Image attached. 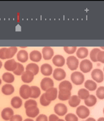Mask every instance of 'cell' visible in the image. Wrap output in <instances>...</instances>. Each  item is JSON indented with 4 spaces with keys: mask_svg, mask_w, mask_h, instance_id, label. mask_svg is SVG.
I'll use <instances>...</instances> for the list:
<instances>
[{
    "mask_svg": "<svg viewBox=\"0 0 104 121\" xmlns=\"http://www.w3.org/2000/svg\"><path fill=\"white\" fill-rule=\"evenodd\" d=\"M70 79L73 83L76 85H81L85 81V76L82 72L74 71L70 76Z\"/></svg>",
    "mask_w": 104,
    "mask_h": 121,
    "instance_id": "6da1fadb",
    "label": "cell"
},
{
    "mask_svg": "<svg viewBox=\"0 0 104 121\" xmlns=\"http://www.w3.org/2000/svg\"><path fill=\"white\" fill-rule=\"evenodd\" d=\"M76 112L77 117L83 119L87 118L90 115V110L88 107L83 105L78 106L76 109Z\"/></svg>",
    "mask_w": 104,
    "mask_h": 121,
    "instance_id": "7a4b0ae2",
    "label": "cell"
},
{
    "mask_svg": "<svg viewBox=\"0 0 104 121\" xmlns=\"http://www.w3.org/2000/svg\"><path fill=\"white\" fill-rule=\"evenodd\" d=\"M80 70L83 73H89L93 68L92 62L89 59H83L79 64Z\"/></svg>",
    "mask_w": 104,
    "mask_h": 121,
    "instance_id": "3957f363",
    "label": "cell"
},
{
    "mask_svg": "<svg viewBox=\"0 0 104 121\" xmlns=\"http://www.w3.org/2000/svg\"><path fill=\"white\" fill-rule=\"evenodd\" d=\"M67 65L70 70L74 71L79 65L78 59L74 56H70L67 58Z\"/></svg>",
    "mask_w": 104,
    "mask_h": 121,
    "instance_id": "277c9868",
    "label": "cell"
},
{
    "mask_svg": "<svg viewBox=\"0 0 104 121\" xmlns=\"http://www.w3.org/2000/svg\"><path fill=\"white\" fill-rule=\"evenodd\" d=\"M54 110L55 114L59 116H65L68 112V108L66 105L61 103H57V104L54 106Z\"/></svg>",
    "mask_w": 104,
    "mask_h": 121,
    "instance_id": "5b68a950",
    "label": "cell"
},
{
    "mask_svg": "<svg viewBox=\"0 0 104 121\" xmlns=\"http://www.w3.org/2000/svg\"><path fill=\"white\" fill-rule=\"evenodd\" d=\"M91 77L96 83H102L104 81V76L102 70L99 68L94 69L91 73Z\"/></svg>",
    "mask_w": 104,
    "mask_h": 121,
    "instance_id": "8992f818",
    "label": "cell"
},
{
    "mask_svg": "<svg viewBox=\"0 0 104 121\" xmlns=\"http://www.w3.org/2000/svg\"><path fill=\"white\" fill-rule=\"evenodd\" d=\"M41 88L44 91H46L48 89H50V88H53L54 86V81L50 77H44L42 79L41 82Z\"/></svg>",
    "mask_w": 104,
    "mask_h": 121,
    "instance_id": "52a82bcc",
    "label": "cell"
},
{
    "mask_svg": "<svg viewBox=\"0 0 104 121\" xmlns=\"http://www.w3.org/2000/svg\"><path fill=\"white\" fill-rule=\"evenodd\" d=\"M19 94L21 98L25 99H29L31 95L30 86L26 84L22 85L19 89Z\"/></svg>",
    "mask_w": 104,
    "mask_h": 121,
    "instance_id": "ba28073f",
    "label": "cell"
},
{
    "mask_svg": "<svg viewBox=\"0 0 104 121\" xmlns=\"http://www.w3.org/2000/svg\"><path fill=\"white\" fill-rule=\"evenodd\" d=\"M44 94L46 99L51 102L52 101H54L57 99L58 96V90L57 88L53 87L46 91Z\"/></svg>",
    "mask_w": 104,
    "mask_h": 121,
    "instance_id": "9c48e42d",
    "label": "cell"
},
{
    "mask_svg": "<svg viewBox=\"0 0 104 121\" xmlns=\"http://www.w3.org/2000/svg\"><path fill=\"white\" fill-rule=\"evenodd\" d=\"M66 77V73L64 70L61 68H57L53 71V77L57 81H61Z\"/></svg>",
    "mask_w": 104,
    "mask_h": 121,
    "instance_id": "30bf717a",
    "label": "cell"
},
{
    "mask_svg": "<svg viewBox=\"0 0 104 121\" xmlns=\"http://www.w3.org/2000/svg\"><path fill=\"white\" fill-rule=\"evenodd\" d=\"M71 96L70 91L66 89H59L58 91V98L61 101H67Z\"/></svg>",
    "mask_w": 104,
    "mask_h": 121,
    "instance_id": "8fae6325",
    "label": "cell"
},
{
    "mask_svg": "<svg viewBox=\"0 0 104 121\" xmlns=\"http://www.w3.org/2000/svg\"><path fill=\"white\" fill-rule=\"evenodd\" d=\"M26 114L31 118L37 117L39 114V108L37 106H30L26 108Z\"/></svg>",
    "mask_w": 104,
    "mask_h": 121,
    "instance_id": "7c38bea8",
    "label": "cell"
},
{
    "mask_svg": "<svg viewBox=\"0 0 104 121\" xmlns=\"http://www.w3.org/2000/svg\"><path fill=\"white\" fill-rule=\"evenodd\" d=\"M54 50L51 47H44L42 49L43 58L45 60H50L54 56Z\"/></svg>",
    "mask_w": 104,
    "mask_h": 121,
    "instance_id": "4fadbf2b",
    "label": "cell"
},
{
    "mask_svg": "<svg viewBox=\"0 0 104 121\" xmlns=\"http://www.w3.org/2000/svg\"><path fill=\"white\" fill-rule=\"evenodd\" d=\"M34 74L29 71L25 70L23 73L21 75L22 80L25 83H31L34 79Z\"/></svg>",
    "mask_w": 104,
    "mask_h": 121,
    "instance_id": "5bb4252c",
    "label": "cell"
},
{
    "mask_svg": "<svg viewBox=\"0 0 104 121\" xmlns=\"http://www.w3.org/2000/svg\"><path fill=\"white\" fill-rule=\"evenodd\" d=\"M52 63L57 67H61L64 65L66 59L61 55H56L52 58Z\"/></svg>",
    "mask_w": 104,
    "mask_h": 121,
    "instance_id": "9a60e30c",
    "label": "cell"
},
{
    "mask_svg": "<svg viewBox=\"0 0 104 121\" xmlns=\"http://www.w3.org/2000/svg\"><path fill=\"white\" fill-rule=\"evenodd\" d=\"M17 66V62L14 59H8L4 64V68L8 71H13Z\"/></svg>",
    "mask_w": 104,
    "mask_h": 121,
    "instance_id": "2e32d148",
    "label": "cell"
},
{
    "mask_svg": "<svg viewBox=\"0 0 104 121\" xmlns=\"http://www.w3.org/2000/svg\"><path fill=\"white\" fill-rule=\"evenodd\" d=\"M13 115L14 111L10 107H5L1 112V117L5 121H10Z\"/></svg>",
    "mask_w": 104,
    "mask_h": 121,
    "instance_id": "e0dca14e",
    "label": "cell"
},
{
    "mask_svg": "<svg viewBox=\"0 0 104 121\" xmlns=\"http://www.w3.org/2000/svg\"><path fill=\"white\" fill-rule=\"evenodd\" d=\"M40 69L41 73L45 76H49L52 74V67L49 64H44L42 65Z\"/></svg>",
    "mask_w": 104,
    "mask_h": 121,
    "instance_id": "ac0fdd59",
    "label": "cell"
},
{
    "mask_svg": "<svg viewBox=\"0 0 104 121\" xmlns=\"http://www.w3.org/2000/svg\"><path fill=\"white\" fill-rule=\"evenodd\" d=\"M29 58L33 62H38L42 58V55L38 50H33L30 53Z\"/></svg>",
    "mask_w": 104,
    "mask_h": 121,
    "instance_id": "d6986e66",
    "label": "cell"
},
{
    "mask_svg": "<svg viewBox=\"0 0 104 121\" xmlns=\"http://www.w3.org/2000/svg\"><path fill=\"white\" fill-rule=\"evenodd\" d=\"M17 59L19 62L24 63L27 62L29 59V55L25 50H20L17 54Z\"/></svg>",
    "mask_w": 104,
    "mask_h": 121,
    "instance_id": "ffe728a7",
    "label": "cell"
},
{
    "mask_svg": "<svg viewBox=\"0 0 104 121\" xmlns=\"http://www.w3.org/2000/svg\"><path fill=\"white\" fill-rule=\"evenodd\" d=\"M14 87L10 83H7L3 85L1 88V91L3 93V94L5 95H10L13 94L14 92Z\"/></svg>",
    "mask_w": 104,
    "mask_h": 121,
    "instance_id": "44dd1931",
    "label": "cell"
},
{
    "mask_svg": "<svg viewBox=\"0 0 104 121\" xmlns=\"http://www.w3.org/2000/svg\"><path fill=\"white\" fill-rule=\"evenodd\" d=\"M89 51L87 48L85 47L79 48L76 52V56L79 59H85L88 56Z\"/></svg>",
    "mask_w": 104,
    "mask_h": 121,
    "instance_id": "7402d4cb",
    "label": "cell"
},
{
    "mask_svg": "<svg viewBox=\"0 0 104 121\" xmlns=\"http://www.w3.org/2000/svg\"><path fill=\"white\" fill-rule=\"evenodd\" d=\"M25 70L30 71L33 74L34 76H35V75H37L38 74L39 71V67L38 65L33 62V63H30L27 64Z\"/></svg>",
    "mask_w": 104,
    "mask_h": 121,
    "instance_id": "603a6c76",
    "label": "cell"
},
{
    "mask_svg": "<svg viewBox=\"0 0 104 121\" xmlns=\"http://www.w3.org/2000/svg\"><path fill=\"white\" fill-rule=\"evenodd\" d=\"M23 104V101L20 97L15 96L12 98L11 100V105L14 108H19Z\"/></svg>",
    "mask_w": 104,
    "mask_h": 121,
    "instance_id": "cb8c5ba5",
    "label": "cell"
},
{
    "mask_svg": "<svg viewBox=\"0 0 104 121\" xmlns=\"http://www.w3.org/2000/svg\"><path fill=\"white\" fill-rule=\"evenodd\" d=\"M85 105L87 107H93L97 103V98L94 95H90L88 98L84 100Z\"/></svg>",
    "mask_w": 104,
    "mask_h": 121,
    "instance_id": "d4e9b609",
    "label": "cell"
},
{
    "mask_svg": "<svg viewBox=\"0 0 104 121\" xmlns=\"http://www.w3.org/2000/svg\"><path fill=\"white\" fill-rule=\"evenodd\" d=\"M85 89L89 91H94L97 89V83L93 80H87L85 82Z\"/></svg>",
    "mask_w": 104,
    "mask_h": 121,
    "instance_id": "484cf974",
    "label": "cell"
},
{
    "mask_svg": "<svg viewBox=\"0 0 104 121\" xmlns=\"http://www.w3.org/2000/svg\"><path fill=\"white\" fill-rule=\"evenodd\" d=\"M68 100L70 106H71V107H76L80 104L81 99L78 98L77 95H74L71 96L70 98Z\"/></svg>",
    "mask_w": 104,
    "mask_h": 121,
    "instance_id": "4316f807",
    "label": "cell"
},
{
    "mask_svg": "<svg viewBox=\"0 0 104 121\" xmlns=\"http://www.w3.org/2000/svg\"><path fill=\"white\" fill-rule=\"evenodd\" d=\"M2 79L5 82L10 84L14 82V80H15L14 74L10 72L4 73L3 76H2Z\"/></svg>",
    "mask_w": 104,
    "mask_h": 121,
    "instance_id": "83f0119b",
    "label": "cell"
},
{
    "mask_svg": "<svg viewBox=\"0 0 104 121\" xmlns=\"http://www.w3.org/2000/svg\"><path fill=\"white\" fill-rule=\"evenodd\" d=\"M31 88V95L30 98H32L33 99L37 98L41 95V89L38 86H30Z\"/></svg>",
    "mask_w": 104,
    "mask_h": 121,
    "instance_id": "f1b7e54d",
    "label": "cell"
},
{
    "mask_svg": "<svg viewBox=\"0 0 104 121\" xmlns=\"http://www.w3.org/2000/svg\"><path fill=\"white\" fill-rule=\"evenodd\" d=\"M90 95V93L88 90H87L85 88H81L78 90L77 92V96L80 99H86L88 98V97Z\"/></svg>",
    "mask_w": 104,
    "mask_h": 121,
    "instance_id": "f546056e",
    "label": "cell"
},
{
    "mask_svg": "<svg viewBox=\"0 0 104 121\" xmlns=\"http://www.w3.org/2000/svg\"><path fill=\"white\" fill-rule=\"evenodd\" d=\"M0 59H10V51L8 48H2L0 49Z\"/></svg>",
    "mask_w": 104,
    "mask_h": 121,
    "instance_id": "4dcf8cb0",
    "label": "cell"
},
{
    "mask_svg": "<svg viewBox=\"0 0 104 121\" xmlns=\"http://www.w3.org/2000/svg\"><path fill=\"white\" fill-rule=\"evenodd\" d=\"M58 88H59V89H68L71 91L72 90V88H73V86H72L71 83L68 80H63L59 84Z\"/></svg>",
    "mask_w": 104,
    "mask_h": 121,
    "instance_id": "1f68e13d",
    "label": "cell"
},
{
    "mask_svg": "<svg viewBox=\"0 0 104 121\" xmlns=\"http://www.w3.org/2000/svg\"><path fill=\"white\" fill-rule=\"evenodd\" d=\"M25 71V67H24V66H23L21 63L17 62V67L15 68V70H14V71H13V74H14L15 75H17V76H21Z\"/></svg>",
    "mask_w": 104,
    "mask_h": 121,
    "instance_id": "d6a6232c",
    "label": "cell"
},
{
    "mask_svg": "<svg viewBox=\"0 0 104 121\" xmlns=\"http://www.w3.org/2000/svg\"><path fill=\"white\" fill-rule=\"evenodd\" d=\"M100 49L99 48H94L90 51V58L92 61L94 62H97V55L98 52L100 51Z\"/></svg>",
    "mask_w": 104,
    "mask_h": 121,
    "instance_id": "836d02e7",
    "label": "cell"
},
{
    "mask_svg": "<svg viewBox=\"0 0 104 121\" xmlns=\"http://www.w3.org/2000/svg\"><path fill=\"white\" fill-rule=\"evenodd\" d=\"M97 97L100 99H104V87L103 86H99L97 89L96 91Z\"/></svg>",
    "mask_w": 104,
    "mask_h": 121,
    "instance_id": "e575fe53",
    "label": "cell"
},
{
    "mask_svg": "<svg viewBox=\"0 0 104 121\" xmlns=\"http://www.w3.org/2000/svg\"><path fill=\"white\" fill-rule=\"evenodd\" d=\"M65 121H78V119L77 115L74 113H70L66 114L65 116Z\"/></svg>",
    "mask_w": 104,
    "mask_h": 121,
    "instance_id": "d590c367",
    "label": "cell"
},
{
    "mask_svg": "<svg viewBox=\"0 0 104 121\" xmlns=\"http://www.w3.org/2000/svg\"><path fill=\"white\" fill-rule=\"evenodd\" d=\"M64 50L65 52L67 54L71 55L75 53L77 50V47L76 46H65L64 47Z\"/></svg>",
    "mask_w": 104,
    "mask_h": 121,
    "instance_id": "8d00e7d4",
    "label": "cell"
},
{
    "mask_svg": "<svg viewBox=\"0 0 104 121\" xmlns=\"http://www.w3.org/2000/svg\"><path fill=\"white\" fill-rule=\"evenodd\" d=\"M40 103L41 104L42 106L44 107H46V106H49L50 104L51 101L48 100L46 98L45 96V94H43L41 96V98H40Z\"/></svg>",
    "mask_w": 104,
    "mask_h": 121,
    "instance_id": "74e56055",
    "label": "cell"
},
{
    "mask_svg": "<svg viewBox=\"0 0 104 121\" xmlns=\"http://www.w3.org/2000/svg\"><path fill=\"white\" fill-rule=\"evenodd\" d=\"M37 102L33 99H29L25 102V108H26L30 106H37Z\"/></svg>",
    "mask_w": 104,
    "mask_h": 121,
    "instance_id": "f35d334b",
    "label": "cell"
},
{
    "mask_svg": "<svg viewBox=\"0 0 104 121\" xmlns=\"http://www.w3.org/2000/svg\"><path fill=\"white\" fill-rule=\"evenodd\" d=\"M97 61L104 64V52L100 50L97 55Z\"/></svg>",
    "mask_w": 104,
    "mask_h": 121,
    "instance_id": "ab89813d",
    "label": "cell"
},
{
    "mask_svg": "<svg viewBox=\"0 0 104 121\" xmlns=\"http://www.w3.org/2000/svg\"><path fill=\"white\" fill-rule=\"evenodd\" d=\"M10 51V59H12L13 56L17 53V47H10L8 48Z\"/></svg>",
    "mask_w": 104,
    "mask_h": 121,
    "instance_id": "60d3db41",
    "label": "cell"
},
{
    "mask_svg": "<svg viewBox=\"0 0 104 121\" xmlns=\"http://www.w3.org/2000/svg\"><path fill=\"white\" fill-rule=\"evenodd\" d=\"M36 121H48V119L46 115H44V114H41L37 116Z\"/></svg>",
    "mask_w": 104,
    "mask_h": 121,
    "instance_id": "b9f144b4",
    "label": "cell"
},
{
    "mask_svg": "<svg viewBox=\"0 0 104 121\" xmlns=\"http://www.w3.org/2000/svg\"><path fill=\"white\" fill-rule=\"evenodd\" d=\"M10 121H23V118L20 115H14L11 117Z\"/></svg>",
    "mask_w": 104,
    "mask_h": 121,
    "instance_id": "7bdbcfd3",
    "label": "cell"
},
{
    "mask_svg": "<svg viewBox=\"0 0 104 121\" xmlns=\"http://www.w3.org/2000/svg\"><path fill=\"white\" fill-rule=\"evenodd\" d=\"M59 119V117L56 114H51L48 117V121H57Z\"/></svg>",
    "mask_w": 104,
    "mask_h": 121,
    "instance_id": "ee69618b",
    "label": "cell"
},
{
    "mask_svg": "<svg viewBox=\"0 0 104 121\" xmlns=\"http://www.w3.org/2000/svg\"><path fill=\"white\" fill-rule=\"evenodd\" d=\"M86 121H96V119H95V118H93V117H88V118L86 119Z\"/></svg>",
    "mask_w": 104,
    "mask_h": 121,
    "instance_id": "f6af8a7d",
    "label": "cell"
},
{
    "mask_svg": "<svg viewBox=\"0 0 104 121\" xmlns=\"http://www.w3.org/2000/svg\"><path fill=\"white\" fill-rule=\"evenodd\" d=\"M23 121H34L31 118H27L26 119H25Z\"/></svg>",
    "mask_w": 104,
    "mask_h": 121,
    "instance_id": "bcb514c9",
    "label": "cell"
},
{
    "mask_svg": "<svg viewBox=\"0 0 104 121\" xmlns=\"http://www.w3.org/2000/svg\"><path fill=\"white\" fill-rule=\"evenodd\" d=\"M104 121V117H99V119H98V121Z\"/></svg>",
    "mask_w": 104,
    "mask_h": 121,
    "instance_id": "7dc6e473",
    "label": "cell"
},
{
    "mask_svg": "<svg viewBox=\"0 0 104 121\" xmlns=\"http://www.w3.org/2000/svg\"><path fill=\"white\" fill-rule=\"evenodd\" d=\"M2 66H3V62H2V61L1 60H0V69L1 68Z\"/></svg>",
    "mask_w": 104,
    "mask_h": 121,
    "instance_id": "c3c4849f",
    "label": "cell"
},
{
    "mask_svg": "<svg viewBox=\"0 0 104 121\" xmlns=\"http://www.w3.org/2000/svg\"><path fill=\"white\" fill-rule=\"evenodd\" d=\"M57 121H66L64 119H58Z\"/></svg>",
    "mask_w": 104,
    "mask_h": 121,
    "instance_id": "681fc988",
    "label": "cell"
},
{
    "mask_svg": "<svg viewBox=\"0 0 104 121\" xmlns=\"http://www.w3.org/2000/svg\"><path fill=\"white\" fill-rule=\"evenodd\" d=\"M2 83V80H1V79H0V85H1V84Z\"/></svg>",
    "mask_w": 104,
    "mask_h": 121,
    "instance_id": "f907efd6",
    "label": "cell"
},
{
    "mask_svg": "<svg viewBox=\"0 0 104 121\" xmlns=\"http://www.w3.org/2000/svg\"></svg>",
    "mask_w": 104,
    "mask_h": 121,
    "instance_id": "816d5d0a",
    "label": "cell"
}]
</instances>
